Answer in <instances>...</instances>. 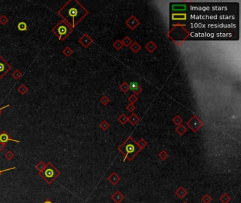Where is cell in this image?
Wrapping results in <instances>:
<instances>
[{"mask_svg":"<svg viewBox=\"0 0 241 203\" xmlns=\"http://www.w3.org/2000/svg\"><path fill=\"white\" fill-rule=\"evenodd\" d=\"M89 12L77 0H69L57 12L62 20L74 28L86 16Z\"/></svg>","mask_w":241,"mask_h":203,"instance_id":"6da1fadb","label":"cell"},{"mask_svg":"<svg viewBox=\"0 0 241 203\" xmlns=\"http://www.w3.org/2000/svg\"><path fill=\"white\" fill-rule=\"evenodd\" d=\"M141 150L142 149L139 148L137 143L131 137L127 139L126 141L119 147V150L125 156L124 161L126 159L128 160H132L140 152Z\"/></svg>","mask_w":241,"mask_h":203,"instance_id":"7a4b0ae2","label":"cell"},{"mask_svg":"<svg viewBox=\"0 0 241 203\" xmlns=\"http://www.w3.org/2000/svg\"><path fill=\"white\" fill-rule=\"evenodd\" d=\"M73 31V28L63 20H61L52 29V32L59 39V41H64Z\"/></svg>","mask_w":241,"mask_h":203,"instance_id":"3957f363","label":"cell"},{"mask_svg":"<svg viewBox=\"0 0 241 203\" xmlns=\"http://www.w3.org/2000/svg\"><path fill=\"white\" fill-rule=\"evenodd\" d=\"M61 172L56 168L50 162L46 164L45 169L41 172H38V175L48 184L50 185L60 176Z\"/></svg>","mask_w":241,"mask_h":203,"instance_id":"277c9868","label":"cell"},{"mask_svg":"<svg viewBox=\"0 0 241 203\" xmlns=\"http://www.w3.org/2000/svg\"><path fill=\"white\" fill-rule=\"evenodd\" d=\"M12 69V66L0 55V80Z\"/></svg>","mask_w":241,"mask_h":203,"instance_id":"5b68a950","label":"cell"},{"mask_svg":"<svg viewBox=\"0 0 241 203\" xmlns=\"http://www.w3.org/2000/svg\"><path fill=\"white\" fill-rule=\"evenodd\" d=\"M9 141L15 142V143H21V141H19V140H14V139L12 138L7 131H3L2 132L0 133V142L3 143H6V144H7L8 142H9Z\"/></svg>","mask_w":241,"mask_h":203,"instance_id":"8992f818","label":"cell"},{"mask_svg":"<svg viewBox=\"0 0 241 203\" xmlns=\"http://www.w3.org/2000/svg\"><path fill=\"white\" fill-rule=\"evenodd\" d=\"M107 179L112 185H115L120 181L121 178H120V176H119L116 172H112L110 175H109Z\"/></svg>","mask_w":241,"mask_h":203,"instance_id":"52a82bcc","label":"cell"},{"mask_svg":"<svg viewBox=\"0 0 241 203\" xmlns=\"http://www.w3.org/2000/svg\"><path fill=\"white\" fill-rule=\"evenodd\" d=\"M125 197L120 190H117L111 196V199L115 203H120L123 200H124Z\"/></svg>","mask_w":241,"mask_h":203,"instance_id":"ba28073f","label":"cell"},{"mask_svg":"<svg viewBox=\"0 0 241 203\" xmlns=\"http://www.w3.org/2000/svg\"><path fill=\"white\" fill-rule=\"evenodd\" d=\"M79 42L84 47H88L91 45V43L93 42V40H92V39L87 34H84V35L79 39Z\"/></svg>","mask_w":241,"mask_h":203,"instance_id":"9c48e42d","label":"cell"},{"mask_svg":"<svg viewBox=\"0 0 241 203\" xmlns=\"http://www.w3.org/2000/svg\"><path fill=\"white\" fill-rule=\"evenodd\" d=\"M175 194L178 198H180V199L182 200L187 195V190L183 186H180L179 188L177 189L176 191L175 192Z\"/></svg>","mask_w":241,"mask_h":203,"instance_id":"30bf717a","label":"cell"},{"mask_svg":"<svg viewBox=\"0 0 241 203\" xmlns=\"http://www.w3.org/2000/svg\"><path fill=\"white\" fill-rule=\"evenodd\" d=\"M17 90H18V93L21 95H25L29 92V87L26 86V85H24V84H21V85H20L19 86L17 87Z\"/></svg>","mask_w":241,"mask_h":203,"instance_id":"8fae6325","label":"cell"},{"mask_svg":"<svg viewBox=\"0 0 241 203\" xmlns=\"http://www.w3.org/2000/svg\"><path fill=\"white\" fill-rule=\"evenodd\" d=\"M17 28H18V30L23 32V31L28 30V26L26 23H25L24 21H21L17 25Z\"/></svg>","mask_w":241,"mask_h":203,"instance_id":"7c38bea8","label":"cell"},{"mask_svg":"<svg viewBox=\"0 0 241 203\" xmlns=\"http://www.w3.org/2000/svg\"><path fill=\"white\" fill-rule=\"evenodd\" d=\"M231 197L228 196L227 193H223L221 196L219 198V200L221 201L222 203H228L231 201Z\"/></svg>","mask_w":241,"mask_h":203,"instance_id":"4fadbf2b","label":"cell"},{"mask_svg":"<svg viewBox=\"0 0 241 203\" xmlns=\"http://www.w3.org/2000/svg\"><path fill=\"white\" fill-rule=\"evenodd\" d=\"M12 76L15 80H18V79H20L22 76H23V73H22L18 69H15L14 71H13V73H12Z\"/></svg>","mask_w":241,"mask_h":203,"instance_id":"5bb4252c","label":"cell"},{"mask_svg":"<svg viewBox=\"0 0 241 203\" xmlns=\"http://www.w3.org/2000/svg\"><path fill=\"white\" fill-rule=\"evenodd\" d=\"M35 167L37 171H38V172H41V171H43V170L45 169V167H46V164L44 163L43 161H40V162L35 165Z\"/></svg>","mask_w":241,"mask_h":203,"instance_id":"9a60e30c","label":"cell"},{"mask_svg":"<svg viewBox=\"0 0 241 203\" xmlns=\"http://www.w3.org/2000/svg\"><path fill=\"white\" fill-rule=\"evenodd\" d=\"M62 54H63L65 57H69L73 54V50L69 47H66L65 49L62 50Z\"/></svg>","mask_w":241,"mask_h":203,"instance_id":"2e32d148","label":"cell"},{"mask_svg":"<svg viewBox=\"0 0 241 203\" xmlns=\"http://www.w3.org/2000/svg\"><path fill=\"white\" fill-rule=\"evenodd\" d=\"M14 157H15L14 153L13 152H12L11 150H8L7 152L4 154V157H5V158L9 161L13 160V159L14 158Z\"/></svg>","mask_w":241,"mask_h":203,"instance_id":"e0dca14e","label":"cell"},{"mask_svg":"<svg viewBox=\"0 0 241 203\" xmlns=\"http://www.w3.org/2000/svg\"><path fill=\"white\" fill-rule=\"evenodd\" d=\"M130 89L133 91L136 92V93H139L140 91V88H139V85L137 83L132 82L130 83Z\"/></svg>","mask_w":241,"mask_h":203,"instance_id":"ac0fdd59","label":"cell"},{"mask_svg":"<svg viewBox=\"0 0 241 203\" xmlns=\"http://www.w3.org/2000/svg\"><path fill=\"white\" fill-rule=\"evenodd\" d=\"M9 22V18L5 15H1L0 16V24L2 25V26H5L6 24H7Z\"/></svg>","mask_w":241,"mask_h":203,"instance_id":"d6986e66","label":"cell"},{"mask_svg":"<svg viewBox=\"0 0 241 203\" xmlns=\"http://www.w3.org/2000/svg\"><path fill=\"white\" fill-rule=\"evenodd\" d=\"M212 198L209 194H205L204 196L202 198V201L204 203H210L212 202Z\"/></svg>","mask_w":241,"mask_h":203,"instance_id":"ffe728a7","label":"cell"},{"mask_svg":"<svg viewBox=\"0 0 241 203\" xmlns=\"http://www.w3.org/2000/svg\"><path fill=\"white\" fill-rule=\"evenodd\" d=\"M159 156L162 160H165L168 157V154L165 150H163L162 152L159 153Z\"/></svg>","mask_w":241,"mask_h":203,"instance_id":"44dd1931","label":"cell"},{"mask_svg":"<svg viewBox=\"0 0 241 203\" xmlns=\"http://www.w3.org/2000/svg\"><path fill=\"white\" fill-rule=\"evenodd\" d=\"M176 131H177V132L180 134V135H182L186 132V129L184 127V126H180L179 128H178V129H176Z\"/></svg>","mask_w":241,"mask_h":203,"instance_id":"7402d4cb","label":"cell"},{"mask_svg":"<svg viewBox=\"0 0 241 203\" xmlns=\"http://www.w3.org/2000/svg\"><path fill=\"white\" fill-rule=\"evenodd\" d=\"M137 145H139V148H140L141 149H142V148H144L145 146H146V145H147V143L144 140H143V139H141L140 141H139V143H137Z\"/></svg>","mask_w":241,"mask_h":203,"instance_id":"603a6c76","label":"cell"},{"mask_svg":"<svg viewBox=\"0 0 241 203\" xmlns=\"http://www.w3.org/2000/svg\"><path fill=\"white\" fill-rule=\"evenodd\" d=\"M108 126H109L108 123L107 122H106V121H103V122L101 123V124L100 125V127H101L103 131H106V129L108 128Z\"/></svg>","mask_w":241,"mask_h":203,"instance_id":"cb8c5ba5","label":"cell"},{"mask_svg":"<svg viewBox=\"0 0 241 203\" xmlns=\"http://www.w3.org/2000/svg\"><path fill=\"white\" fill-rule=\"evenodd\" d=\"M16 167L13 166V167H11V168H6V169H3V170L0 169V176H1V175L3 173L5 172V171H11V170L16 169Z\"/></svg>","mask_w":241,"mask_h":203,"instance_id":"d4e9b609","label":"cell"},{"mask_svg":"<svg viewBox=\"0 0 241 203\" xmlns=\"http://www.w3.org/2000/svg\"><path fill=\"white\" fill-rule=\"evenodd\" d=\"M6 145H7L6 143H3L0 142V152H2V151L5 149Z\"/></svg>","mask_w":241,"mask_h":203,"instance_id":"484cf974","label":"cell"},{"mask_svg":"<svg viewBox=\"0 0 241 203\" xmlns=\"http://www.w3.org/2000/svg\"><path fill=\"white\" fill-rule=\"evenodd\" d=\"M9 106H10V104H7V105L4 106V107H1V108H0V116H1V113H2V110H3V109H4L5 108H7V107H9Z\"/></svg>","mask_w":241,"mask_h":203,"instance_id":"4316f807","label":"cell"},{"mask_svg":"<svg viewBox=\"0 0 241 203\" xmlns=\"http://www.w3.org/2000/svg\"><path fill=\"white\" fill-rule=\"evenodd\" d=\"M43 203H53V202H52L50 198H47V199L45 200L44 201V202Z\"/></svg>","mask_w":241,"mask_h":203,"instance_id":"83f0119b","label":"cell"},{"mask_svg":"<svg viewBox=\"0 0 241 203\" xmlns=\"http://www.w3.org/2000/svg\"><path fill=\"white\" fill-rule=\"evenodd\" d=\"M182 203H188V202H186V201H184V202H182Z\"/></svg>","mask_w":241,"mask_h":203,"instance_id":"f1b7e54d","label":"cell"}]
</instances>
